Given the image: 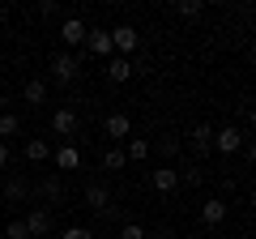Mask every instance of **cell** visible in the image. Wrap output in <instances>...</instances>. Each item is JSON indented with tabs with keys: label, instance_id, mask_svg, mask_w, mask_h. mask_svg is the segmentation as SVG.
Listing matches in <instances>:
<instances>
[{
	"label": "cell",
	"instance_id": "6da1fadb",
	"mask_svg": "<svg viewBox=\"0 0 256 239\" xmlns=\"http://www.w3.org/2000/svg\"><path fill=\"white\" fill-rule=\"evenodd\" d=\"M107 34H111V52L128 56V60H132V52L141 47V34H137V26H128V22H124V26H111Z\"/></svg>",
	"mask_w": 256,
	"mask_h": 239
},
{
	"label": "cell",
	"instance_id": "7a4b0ae2",
	"mask_svg": "<svg viewBox=\"0 0 256 239\" xmlns=\"http://www.w3.org/2000/svg\"><path fill=\"white\" fill-rule=\"evenodd\" d=\"M26 230H30V239H43V235H52V226H56V218H52V210L47 205H34V210H26Z\"/></svg>",
	"mask_w": 256,
	"mask_h": 239
},
{
	"label": "cell",
	"instance_id": "3957f363",
	"mask_svg": "<svg viewBox=\"0 0 256 239\" xmlns=\"http://www.w3.org/2000/svg\"><path fill=\"white\" fill-rule=\"evenodd\" d=\"M77 73H82V68H77V56H68V52H64V56L56 52V56H52V77H56L60 86H73Z\"/></svg>",
	"mask_w": 256,
	"mask_h": 239
},
{
	"label": "cell",
	"instance_id": "277c9868",
	"mask_svg": "<svg viewBox=\"0 0 256 239\" xmlns=\"http://www.w3.org/2000/svg\"><path fill=\"white\" fill-rule=\"evenodd\" d=\"M102 132H107L111 141H128V137H132V120H128V111H111V116L102 120Z\"/></svg>",
	"mask_w": 256,
	"mask_h": 239
},
{
	"label": "cell",
	"instance_id": "5b68a950",
	"mask_svg": "<svg viewBox=\"0 0 256 239\" xmlns=\"http://www.w3.org/2000/svg\"><path fill=\"white\" fill-rule=\"evenodd\" d=\"M244 137L248 132H239V128H222V132H214V150H218V154H235V150H244Z\"/></svg>",
	"mask_w": 256,
	"mask_h": 239
},
{
	"label": "cell",
	"instance_id": "8992f818",
	"mask_svg": "<svg viewBox=\"0 0 256 239\" xmlns=\"http://www.w3.org/2000/svg\"><path fill=\"white\" fill-rule=\"evenodd\" d=\"M188 141H192V154H196V162H201V158L214 150V128H210V124H196V128L188 132Z\"/></svg>",
	"mask_w": 256,
	"mask_h": 239
},
{
	"label": "cell",
	"instance_id": "52a82bcc",
	"mask_svg": "<svg viewBox=\"0 0 256 239\" xmlns=\"http://www.w3.org/2000/svg\"><path fill=\"white\" fill-rule=\"evenodd\" d=\"M26 196H30L26 175H9V180H4V201L9 205H26Z\"/></svg>",
	"mask_w": 256,
	"mask_h": 239
},
{
	"label": "cell",
	"instance_id": "ba28073f",
	"mask_svg": "<svg viewBox=\"0 0 256 239\" xmlns=\"http://www.w3.org/2000/svg\"><path fill=\"white\" fill-rule=\"evenodd\" d=\"M77 124H82V120H77V111H73V107H60V111L52 116V128L60 132V137H73Z\"/></svg>",
	"mask_w": 256,
	"mask_h": 239
},
{
	"label": "cell",
	"instance_id": "9c48e42d",
	"mask_svg": "<svg viewBox=\"0 0 256 239\" xmlns=\"http://www.w3.org/2000/svg\"><path fill=\"white\" fill-rule=\"evenodd\" d=\"M150 184L166 196V192H175V188H180V171H175V166H158V171L150 175Z\"/></svg>",
	"mask_w": 256,
	"mask_h": 239
},
{
	"label": "cell",
	"instance_id": "30bf717a",
	"mask_svg": "<svg viewBox=\"0 0 256 239\" xmlns=\"http://www.w3.org/2000/svg\"><path fill=\"white\" fill-rule=\"evenodd\" d=\"M132 73H137V68H132V60H128V56H111V64H107V82L124 86Z\"/></svg>",
	"mask_w": 256,
	"mask_h": 239
},
{
	"label": "cell",
	"instance_id": "8fae6325",
	"mask_svg": "<svg viewBox=\"0 0 256 239\" xmlns=\"http://www.w3.org/2000/svg\"><path fill=\"white\" fill-rule=\"evenodd\" d=\"M60 38H64L68 47L86 43V22H82V18H64V22H60Z\"/></svg>",
	"mask_w": 256,
	"mask_h": 239
},
{
	"label": "cell",
	"instance_id": "7c38bea8",
	"mask_svg": "<svg viewBox=\"0 0 256 239\" xmlns=\"http://www.w3.org/2000/svg\"><path fill=\"white\" fill-rule=\"evenodd\" d=\"M222 218H226V201H222V196H210V201H201V222H205V226H218Z\"/></svg>",
	"mask_w": 256,
	"mask_h": 239
},
{
	"label": "cell",
	"instance_id": "4fadbf2b",
	"mask_svg": "<svg viewBox=\"0 0 256 239\" xmlns=\"http://www.w3.org/2000/svg\"><path fill=\"white\" fill-rule=\"evenodd\" d=\"M38 196L47 201V210H52V205H60V201H64V184H60V175H47L43 184H38Z\"/></svg>",
	"mask_w": 256,
	"mask_h": 239
},
{
	"label": "cell",
	"instance_id": "5bb4252c",
	"mask_svg": "<svg viewBox=\"0 0 256 239\" xmlns=\"http://www.w3.org/2000/svg\"><path fill=\"white\" fill-rule=\"evenodd\" d=\"M86 205H90V210H98V214H107V210H111L107 184H90V188H86Z\"/></svg>",
	"mask_w": 256,
	"mask_h": 239
},
{
	"label": "cell",
	"instance_id": "9a60e30c",
	"mask_svg": "<svg viewBox=\"0 0 256 239\" xmlns=\"http://www.w3.org/2000/svg\"><path fill=\"white\" fill-rule=\"evenodd\" d=\"M86 47H90L94 56H111V34H107V30H98V26L86 30Z\"/></svg>",
	"mask_w": 256,
	"mask_h": 239
},
{
	"label": "cell",
	"instance_id": "2e32d148",
	"mask_svg": "<svg viewBox=\"0 0 256 239\" xmlns=\"http://www.w3.org/2000/svg\"><path fill=\"white\" fill-rule=\"evenodd\" d=\"M52 158H56V166H60V171H77V166H82V154H77L73 146H60Z\"/></svg>",
	"mask_w": 256,
	"mask_h": 239
},
{
	"label": "cell",
	"instance_id": "e0dca14e",
	"mask_svg": "<svg viewBox=\"0 0 256 239\" xmlns=\"http://www.w3.org/2000/svg\"><path fill=\"white\" fill-rule=\"evenodd\" d=\"M47 158H52V146L43 137H30L26 141V162H47Z\"/></svg>",
	"mask_w": 256,
	"mask_h": 239
},
{
	"label": "cell",
	"instance_id": "ac0fdd59",
	"mask_svg": "<svg viewBox=\"0 0 256 239\" xmlns=\"http://www.w3.org/2000/svg\"><path fill=\"white\" fill-rule=\"evenodd\" d=\"M150 150H154V146H150L146 137H128V150H124V158H132V162H146V158H150Z\"/></svg>",
	"mask_w": 256,
	"mask_h": 239
},
{
	"label": "cell",
	"instance_id": "d6986e66",
	"mask_svg": "<svg viewBox=\"0 0 256 239\" xmlns=\"http://www.w3.org/2000/svg\"><path fill=\"white\" fill-rule=\"evenodd\" d=\"M22 98H26V107H43V98H47V86L38 82H26V90H22Z\"/></svg>",
	"mask_w": 256,
	"mask_h": 239
},
{
	"label": "cell",
	"instance_id": "ffe728a7",
	"mask_svg": "<svg viewBox=\"0 0 256 239\" xmlns=\"http://www.w3.org/2000/svg\"><path fill=\"white\" fill-rule=\"evenodd\" d=\"M18 132H22V120L13 116V111H4V116H0V141L9 146V137H18Z\"/></svg>",
	"mask_w": 256,
	"mask_h": 239
},
{
	"label": "cell",
	"instance_id": "44dd1931",
	"mask_svg": "<svg viewBox=\"0 0 256 239\" xmlns=\"http://www.w3.org/2000/svg\"><path fill=\"white\" fill-rule=\"evenodd\" d=\"M180 184H188V188H201V184H205V166H201V162H192L188 171H180Z\"/></svg>",
	"mask_w": 256,
	"mask_h": 239
},
{
	"label": "cell",
	"instance_id": "7402d4cb",
	"mask_svg": "<svg viewBox=\"0 0 256 239\" xmlns=\"http://www.w3.org/2000/svg\"><path fill=\"white\" fill-rule=\"evenodd\" d=\"M102 166H107V171H124V166H128L124 150H107V154H102Z\"/></svg>",
	"mask_w": 256,
	"mask_h": 239
},
{
	"label": "cell",
	"instance_id": "603a6c76",
	"mask_svg": "<svg viewBox=\"0 0 256 239\" xmlns=\"http://www.w3.org/2000/svg\"><path fill=\"white\" fill-rule=\"evenodd\" d=\"M175 13H180V18H201L205 4H201V0H180V4H175Z\"/></svg>",
	"mask_w": 256,
	"mask_h": 239
},
{
	"label": "cell",
	"instance_id": "cb8c5ba5",
	"mask_svg": "<svg viewBox=\"0 0 256 239\" xmlns=\"http://www.w3.org/2000/svg\"><path fill=\"white\" fill-rule=\"evenodd\" d=\"M4 239H30V230H26V222H22V218H13L9 226H4Z\"/></svg>",
	"mask_w": 256,
	"mask_h": 239
},
{
	"label": "cell",
	"instance_id": "d4e9b609",
	"mask_svg": "<svg viewBox=\"0 0 256 239\" xmlns=\"http://www.w3.org/2000/svg\"><path fill=\"white\" fill-rule=\"evenodd\" d=\"M120 239H146V226H137V222H124V230H120Z\"/></svg>",
	"mask_w": 256,
	"mask_h": 239
},
{
	"label": "cell",
	"instance_id": "484cf974",
	"mask_svg": "<svg viewBox=\"0 0 256 239\" xmlns=\"http://www.w3.org/2000/svg\"><path fill=\"white\" fill-rule=\"evenodd\" d=\"M158 150H162V158H175V154H180V141H175V137H162V141H158Z\"/></svg>",
	"mask_w": 256,
	"mask_h": 239
},
{
	"label": "cell",
	"instance_id": "4316f807",
	"mask_svg": "<svg viewBox=\"0 0 256 239\" xmlns=\"http://www.w3.org/2000/svg\"><path fill=\"white\" fill-rule=\"evenodd\" d=\"M60 239H94V230H90V226H68Z\"/></svg>",
	"mask_w": 256,
	"mask_h": 239
},
{
	"label": "cell",
	"instance_id": "83f0119b",
	"mask_svg": "<svg viewBox=\"0 0 256 239\" xmlns=\"http://www.w3.org/2000/svg\"><path fill=\"white\" fill-rule=\"evenodd\" d=\"M38 13H43V18H56V13H60V4H56V0H43V4H38Z\"/></svg>",
	"mask_w": 256,
	"mask_h": 239
},
{
	"label": "cell",
	"instance_id": "f1b7e54d",
	"mask_svg": "<svg viewBox=\"0 0 256 239\" xmlns=\"http://www.w3.org/2000/svg\"><path fill=\"white\" fill-rule=\"evenodd\" d=\"M4 166H9V146L0 141V171H4Z\"/></svg>",
	"mask_w": 256,
	"mask_h": 239
},
{
	"label": "cell",
	"instance_id": "f546056e",
	"mask_svg": "<svg viewBox=\"0 0 256 239\" xmlns=\"http://www.w3.org/2000/svg\"><path fill=\"white\" fill-rule=\"evenodd\" d=\"M146 239H171V230H158V235H146Z\"/></svg>",
	"mask_w": 256,
	"mask_h": 239
}]
</instances>
